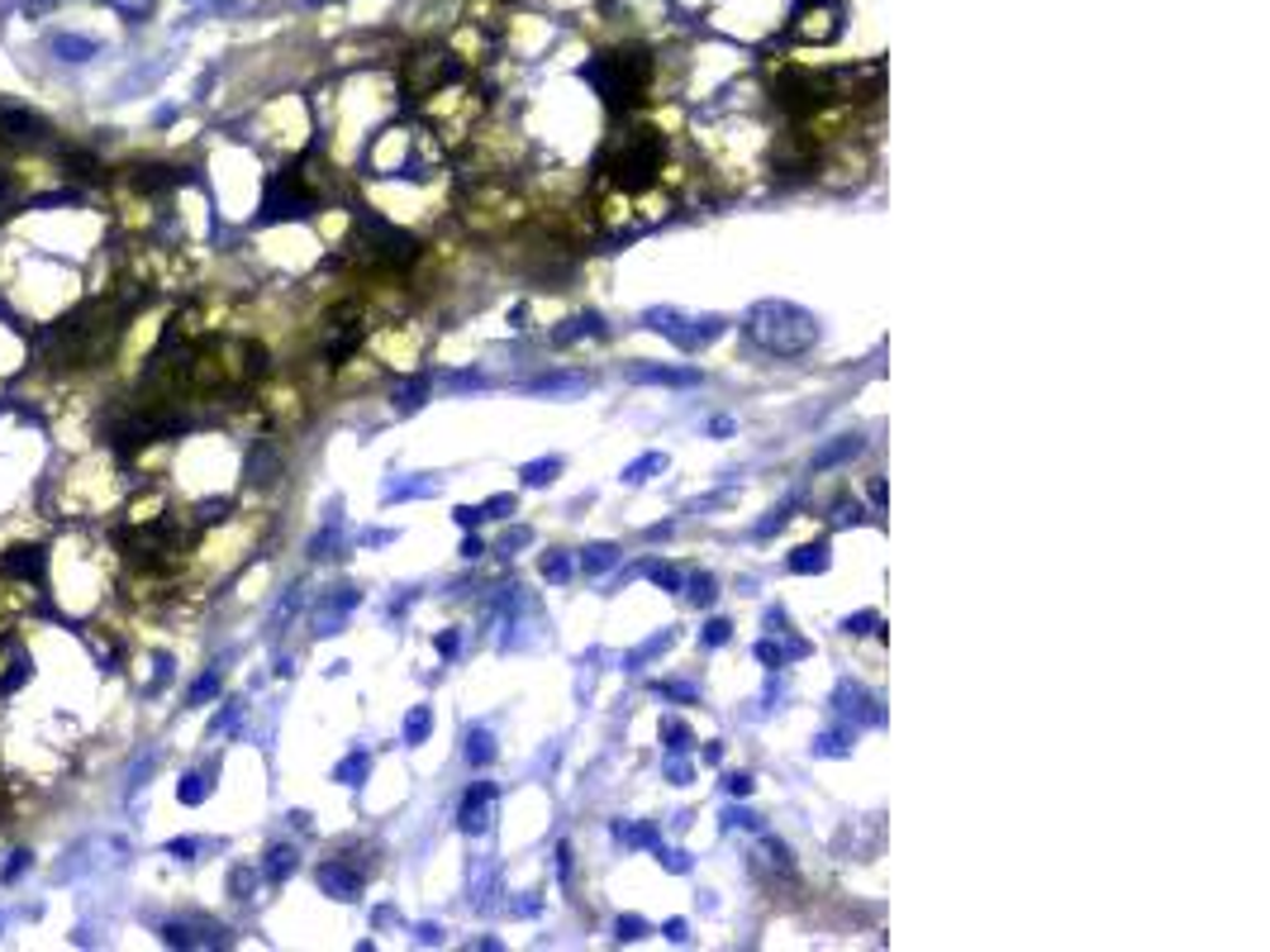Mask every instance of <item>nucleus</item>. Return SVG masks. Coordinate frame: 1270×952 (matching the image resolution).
<instances>
[{"label": "nucleus", "mask_w": 1270, "mask_h": 952, "mask_svg": "<svg viewBox=\"0 0 1270 952\" xmlns=\"http://www.w3.org/2000/svg\"><path fill=\"white\" fill-rule=\"evenodd\" d=\"M205 791H210V786H205V776H196V772L181 776V786H177V795H181L186 805H200V801H205Z\"/></svg>", "instance_id": "e433bc0d"}, {"label": "nucleus", "mask_w": 1270, "mask_h": 952, "mask_svg": "<svg viewBox=\"0 0 1270 952\" xmlns=\"http://www.w3.org/2000/svg\"><path fill=\"white\" fill-rule=\"evenodd\" d=\"M453 386H457V391H467V386H481V372H457V376H453Z\"/></svg>", "instance_id": "4d7b16f0"}, {"label": "nucleus", "mask_w": 1270, "mask_h": 952, "mask_svg": "<svg viewBox=\"0 0 1270 952\" xmlns=\"http://www.w3.org/2000/svg\"><path fill=\"white\" fill-rule=\"evenodd\" d=\"M276 467H281V453H276V448H267V443L253 448V457H248V477L253 481H272Z\"/></svg>", "instance_id": "393cba45"}, {"label": "nucleus", "mask_w": 1270, "mask_h": 952, "mask_svg": "<svg viewBox=\"0 0 1270 952\" xmlns=\"http://www.w3.org/2000/svg\"><path fill=\"white\" fill-rule=\"evenodd\" d=\"M515 915H519V919H528V915H538V900H519V905H515Z\"/></svg>", "instance_id": "680f3d73"}, {"label": "nucleus", "mask_w": 1270, "mask_h": 952, "mask_svg": "<svg viewBox=\"0 0 1270 952\" xmlns=\"http://www.w3.org/2000/svg\"><path fill=\"white\" fill-rule=\"evenodd\" d=\"M685 596H690V606H714V577L710 571H695L690 581H681Z\"/></svg>", "instance_id": "7c9ffc66"}, {"label": "nucleus", "mask_w": 1270, "mask_h": 952, "mask_svg": "<svg viewBox=\"0 0 1270 952\" xmlns=\"http://www.w3.org/2000/svg\"><path fill=\"white\" fill-rule=\"evenodd\" d=\"M320 890L333 900H357V890H362V872H353V867L343 862H324L320 867Z\"/></svg>", "instance_id": "ddd939ff"}, {"label": "nucleus", "mask_w": 1270, "mask_h": 952, "mask_svg": "<svg viewBox=\"0 0 1270 952\" xmlns=\"http://www.w3.org/2000/svg\"><path fill=\"white\" fill-rule=\"evenodd\" d=\"M876 624H880V614L876 610H862V614H852V619H847V633H870Z\"/></svg>", "instance_id": "a18cd8bd"}, {"label": "nucleus", "mask_w": 1270, "mask_h": 952, "mask_svg": "<svg viewBox=\"0 0 1270 952\" xmlns=\"http://www.w3.org/2000/svg\"><path fill=\"white\" fill-rule=\"evenodd\" d=\"M614 562H619V548L614 544H590L586 552H581V571H586V577H600V571H609Z\"/></svg>", "instance_id": "aec40b11"}, {"label": "nucleus", "mask_w": 1270, "mask_h": 952, "mask_svg": "<svg viewBox=\"0 0 1270 952\" xmlns=\"http://www.w3.org/2000/svg\"><path fill=\"white\" fill-rule=\"evenodd\" d=\"M642 324H648L652 334H662V339H671L675 348H685V353L723 334L719 320H685L681 310H648V314H642Z\"/></svg>", "instance_id": "423d86ee"}, {"label": "nucleus", "mask_w": 1270, "mask_h": 952, "mask_svg": "<svg viewBox=\"0 0 1270 952\" xmlns=\"http://www.w3.org/2000/svg\"><path fill=\"white\" fill-rule=\"evenodd\" d=\"M428 729H434V705H414L405 720V743L409 748H419V743L428 739Z\"/></svg>", "instance_id": "4be33fe9"}, {"label": "nucleus", "mask_w": 1270, "mask_h": 952, "mask_svg": "<svg viewBox=\"0 0 1270 952\" xmlns=\"http://www.w3.org/2000/svg\"><path fill=\"white\" fill-rule=\"evenodd\" d=\"M490 805H495V786L490 781H476L467 791V801H462V834H486L490 828Z\"/></svg>", "instance_id": "9b49d317"}, {"label": "nucleus", "mask_w": 1270, "mask_h": 952, "mask_svg": "<svg viewBox=\"0 0 1270 952\" xmlns=\"http://www.w3.org/2000/svg\"><path fill=\"white\" fill-rule=\"evenodd\" d=\"M353 248L362 253V258L381 262V268H405V262H414V258H419V243L409 239L405 229H395V224H386L381 214H372V210H357Z\"/></svg>", "instance_id": "39448f33"}, {"label": "nucleus", "mask_w": 1270, "mask_h": 952, "mask_svg": "<svg viewBox=\"0 0 1270 952\" xmlns=\"http://www.w3.org/2000/svg\"><path fill=\"white\" fill-rule=\"evenodd\" d=\"M652 472H667V457H662V453H648V457H638L633 467H623V481H648Z\"/></svg>", "instance_id": "2f4dec72"}, {"label": "nucleus", "mask_w": 1270, "mask_h": 952, "mask_svg": "<svg viewBox=\"0 0 1270 952\" xmlns=\"http://www.w3.org/2000/svg\"><path fill=\"white\" fill-rule=\"evenodd\" d=\"M614 834H619V838H629V843H638V848H652V843H657V834H652L648 824H638V828H623V824H619V828H614Z\"/></svg>", "instance_id": "79ce46f5"}, {"label": "nucleus", "mask_w": 1270, "mask_h": 952, "mask_svg": "<svg viewBox=\"0 0 1270 952\" xmlns=\"http://www.w3.org/2000/svg\"><path fill=\"white\" fill-rule=\"evenodd\" d=\"M67 167H71V177L100 181V162H96V158H86V152H67Z\"/></svg>", "instance_id": "f704fd0d"}, {"label": "nucleus", "mask_w": 1270, "mask_h": 952, "mask_svg": "<svg viewBox=\"0 0 1270 952\" xmlns=\"http://www.w3.org/2000/svg\"><path fill=\"white\" fill-rule=\"evenodd\" d=\"M542 577H548V581H557V586H561V581L571 577V562L561 558V552H548V558H542Z\"/></svg>", "instance_id": "58836bf2"}, {"label": "nucleus", "mask_w": 1270, "mask_h": 952, "mask_svg": "<svg viewBox=\"0 0 1270 952\" xmlns=\"http://www.w3.org/2000/svg\"><path fill=\"white\" fill-rule=\"evenodd\" d=\"M857 519H862V510H857V500H852V505H847V500H843V505L833 510V525H857Z\"/></svg>", "instance_id": "8fccbe9b"}, {"label": "nucleus", "mask_w": 1270, "mask_h": 952, "mask_svg": "<svg viewBox=\"0 0 1270 952\" xmlns=\"http://www.w3.org/2000/svg\"><path fill=\"white\" fill-rule=\"evenodd\" d=\"M438 652H443V658H453V652H457V633H443V639H438Z\"/></svg>", "instance_id": "bf43d9fd"}, {"label": "nucleus", "mask_w": 1270, "mask_h": 952, "mask_svg": "<svg viewBox=\"0 0 1270 952\" xmlns=\"http://www.w3.org/2000/svg\"><path fill=\"white\" fill-rule=\"evenodd\" d=\"M791 571H828V544H804L791 552Z\"/></svg>", "instance_id": "412c9836"}, {"label": "nucleus", "mask_w": 1270, "mask_h": 952, "mask_svg": "<svg viewBox=\"0 0 1270 952\" xmlns=\"http://www.w3.org/2000/svg\"><path fill=\"white\" fill-rule=\"evenodd\" d=\"M414 938H419V943H443V929H438V924H419Z\"/></svg>", "instance_id": "864d4df0"}, {"label": "nucleus", "mask_w": 1270, "mask_h": 952, "mask_svg": "<svg viewBox=\"0 0 1270 952\" xmlns=\"http://www.w3.org/2000/svg\"><path fill=\"white\" fill-rule=\"evenodd\" d=\"M10 200H15V177H10V172H0V214H10L5 210Z\"/></svg>", "instance_id": "3c124183"}, {"label": "nucleus", "mask_w": 1270, "mask_h": 952, "mask_svg": "<svg viewBox=\"0 0 1270 952\" xmlns=\"http://www.w3.org/2000/svg\"><path fill=\"white\" fill-rule=\"evenodd\" d=\"M791 25H795V34L814 38V44H828V38L843 29V0H795Z\"/></svg>", "instance_id": "1a4fd4ad"}, {"label": "nucleus", "mask_w": 1270, "mask_h": 952, "mask_svg": "<svg viewBox=\"0 0 1270 952\" xmlns=\"http://www.w3.org/2000/svg\"><path fill=\"white\" fill-rule=\"evenodd\" d=\"M453 519H457L462 529H476L486 515H481V505H457V515H453Z\"/></svg>", "instance_id": "de8ad7c7"}, {"label": "nucleus", "mask_w": 1270, "mask_h": 952, "mask_svg": "<svg viewBox=\"0 0 1270 952\" xmlns=\"http://www.w3.org/2000/svg\"><path fill=\"white\" fill-rule=\"evenodd\" d=\"M424 396H428V376H414V382L395 386V409H401V415H409V409L424 405Z\"/></svg>", "instance_id": "a878e982"}, {"label": "nucleus", "mask_w": 1270, "mask_h": 952, "mask_svg": "<svg viewBox=\"0 0 1270 952\" xmlns=\"http://www.w3.org/2000/svg\"><path fill=\"white\" fill-rule=\"evenodd\" d=\"M405 77H409V86L414 91H438V86H447V81L462 77V63H457L453 53H434V48H424V53H414L405 63Z\"/></svg>", "instance_id": "9d476101"}, {"label": "nucleus", "mask_w": 1270, "mask_h": 952, "mask_svg": "<svg viewBox=\"0 0 1270 952\" xmlns=\"http://www.w3.org/2000/svg\"><path fill=\"white\" fill-rule=\"evenodd\" d=\"M119 320H125V310H115V301H86L44 334V348L67 367H96L115 343Z\"/></svg>", "instance_id": "f257e3e1"}, {"label": "nucleus", "mask_w": 1270, "mask_h": 952, "mask_svg": "<svg viewBox=\"0 0 1270 952\" xmlns=\"http://www.w3.org/2000/svg\"><path fill=\"white\" fill-rule=\"evenodd\" d=\"M291 872H295V853H291V848H272V853H267V876H272V882H286Z\"/></svg>", "instance_id": "72a5a7b5"}, {"label": "nucleus", "mask_w": 1270, "mask_h": 952, "mask_svg": "<svg viewBox=\"0 0 1270 952\" xmlns=\"http://www.w3.org/2000/svg\"><path fill=\"white\" fill-rule=\"evenodd\" d=\"M662 739H667V748H671V753H685V748H690V729H685V724H667V729H662Z\"/></svg>", "instance_id": "a19ab883"}, {"label": "nucleus", "mask_w": 1270, "mask_h": 952, "mask_svg": "<svg viewBox=\"0 0 1270 952\" xmlns=\"http://www.w3.org/2000/svg\"><path fill=\"white\" fill-rule=\"evenodd\" d=\"M314 210V196L300 187V177L295 172H281V177L267 181V196H262V224H276V220H305V214Z\"/></svg>", "instance_id": "0eeeda50"}, {"label": "nucleus", "mask_w": 1270, "mask_h": 952, "mask_svg": "<svg viewBox=\"0 0 1270 952\" xmlns=\"http://www.w3.org/2000/svg\"><path fill=\"white\" fill-rule=\"evenodd\" d=\"M629 382H638V386H700V372H695V367H633Z\"/></svg>", "instance_id": "2eb2a0df"}, {"label": "nucleus", "mask_w": 1270, "mask_h": 952, "mask_svg": "<svg viewBox=\"0 0 1270 952\" xmlns=\"http://www.w3.org/2000/svg\"><path fill=\"white\" fill-rule=\"evenodd\" d=\"M667 938H675V943L685 938V924H681V919H671V924H667Z\"/></svg>", "instance_id": "69168bd1"}, {"label": "nucleus", "mask_w": 1270, "mask_h": 952, "mask_svg": "<svg viewBox=\"0 0 1270 952\" xmlns=\"http://www.w3.org/2000/svg\"><path fill=\"white\" fill-rule=\"evenodd\" d=\"M581 334H604V320H600V314H576V320H571L567 329H557L552 339H557V343H571V339H581Z\"/></svg>", "instance_id": "cd10ccee"}, {"label": "nucleus", "mask_w": 1270, "mask_h": 952, "mask_svg": "<svg viewBox=\"0 0 1270 952\" xmlns=\"http://www.w3.org/2000/svg\"><path fill=\"white\" fill-rule=\"evenodd\" d=\"M524 544H534V529H509V534H505V552L509 548H524Z\"/></svg>", "instance_id": "603ef678"}, {"label": "nucleus", "mask_w": 1270, "mask_h": 952, "mask_svg": "<svg viewBox=\"0 0 1270 952\" xmlns=\"http://www.w3.org/2000/svg\"><path fill=\"white\" fill-rule=\"evenodd\" d=\"M662 862H667L671 872H685V867H690V862H685V853H662Z\"/></svg>", "instance_id": "13d9d810"}, {"label": "nucleus", "mask_w": 1270, "mask_h": 952, "mask_svg": "<svg viewBox=\"0 0 1270 952\" xmlns=\"http://www.w3.org/2000/svg\"><path fill=\"white\" fill-rule=\"evenodd\" d=\"M828 100V81L814 77V71H785L776 77V106L791 110V115H809Z\"/></svg>", "instance_id": "6e6552de"}, {"label": "nucleus", "mask_w": 1270, "mask_h": 952, "mask_svg": "<svg viewBox=\"0 0 1270 952\" xmlns=\"http://www.w3.org/2000/svg\"><path fill=\"white\" fill-rule=\"evenodd\" d=\"M642 929H648V924H642V919H638V915H629V919H619V938H623V943H633V938H642Z\"/></svg>", "instance_id": "49530a36"}, {"label": "nucleus", "mask_w": 1270, "mask_h": 952, "mask_svg": "<svg viewBox=\"0 0 1270 952\" xmlns=\"http://www.w3.org/2000/svg\"><path fill=\"white\" fill-rule=\"evenodd\" d=\"M662 162V134H652V129H633V134L614 139L609 148H604L600 158V172H609L614 181H623V187H648L652 172H657Z\"/></svg>", "instance_id": "20e7f679"}, {"label": "nucleus", "mask_w": 1270, "mask_h": 952, "mask_svg": "<svg viewBox=\"0 0 1270 952\" xmlns=\"http://www.w3.org/2000/svg\"><path fill=\"white\" fill-rule=\"evenodd\" d=\"M804 643L795 639V643H771V639H762L756 643V658L766 662V667H785V662H795V658H804Z\"/></svg>", "instance_id": "a211bd4d"}, {"label": "nucleus", "mask_w": 1270, "mask_h": 952, "mask_svg": "<svg viewBox=\"0 0 1270 952\" xmlns=\"http://www.w3.org/2000/svg\"><path fill=\"white\" fill-rule=\"evenodd\" d=\"M862 448H866V438H862V434H837L833 443L818 448L814 463H809V467H814V472H828V467H837V463H847V457H857Z\"/></svg>", "instance_id": "dca6fc26"}, {"label": "nucleus", "mask_w": 1270, "mask_h": 952, "mask_svg": "<svg viewBox=\"0 0 1270 952\" xmlns=\"http://www.w3.org/2000/svg\"><path fill=\"white\" fill-rule=\"evenodd\" d=\"M729 633H733V629H729V619H710V624H704V643H710V648L729 643Z\"/></svg>", "instance_id": "c03bdc74"}, {"label": "nucleus", "mask_w": 1270, "mask_h": 952, "mask_svg": "<svg viewBox=\"0 0 1270 952\" xmlns=\"http://www.w3.org/2000/svg\"><path fill=\"white\" fill-rule=\"evenodd\" d=\"M172 853L186 857V853H196V843H191V838H177V843H172Z\"/></svg>", "instance_id": "0e129e2a"}, {"label": "nucleus", "mask_w": 1270, "mask_h": 952, "mask_svg": "<svg viewBox=\"0 0 1270 952\" xmlns=\"http://www.w3.org/2000/svg\"><path fill=\"white\" fill-rule=\"evenodd\" d=\"M781 525H785V510H771V519H762V525H756V538H766L771 529H781Z\"/></svg>", "instance_id": "5fc2aeb1"}, {"label": "nucleus", "mask_w": 1270, "mask_h": 952, "mask_svg": "<svg viewBox=\"0 0 1270 952\" xmlns=\"http://www.w3.org/2000/svg\"><path fill=\"white\" fill-rule=\"evenodd\" d=\"M467 762L471 767H490V762H495V739H490V729H471L467 733Z\"/></svg>", "instance_id": "5701e85b"}, {"label": "nucleus", "mask_w": 1270, "mask_h": 952, "mask_svg": "<svg viewBox=\"0 0 1270 952\" xmlns=\"http://www.w3.org/2000/svg\"><path fill=\"white\" fill-rule=\"evenodd\" d=\"M710 434H714V438H723V434H733V419H714V424H710Z\"/></svg>", "instance_id": "052dcab7"}, {"label": "nucleus", "mask_w": 1270, "mask_h": 952, "mask_svg": "<svg viewBox=\"0 0 1270 952\" xmlns=\"http://www.w3.org/2000/svg\"><path fill=\"white\" fill-rule=\"evenodd\" d=\"M752 791V776H729V795H747Z\"/></svg>", "instance_id": "6e6d98bb"}, {"label": "nucleus", "mask_w": 1270, "mask_h": 952, "mask_svg": "<svg viewBox=\"0 0 1270 952\" xmlns=\"http://www.w3.org/2000/svg\"><path fill=\"white\" fill-rule=\"evenodd\" d=\"M462 558H467V562H471V558H481V544H476V538H467V544H462Z\"/></svg>", "instance_id": "338daca9"}, {"label": "nucleus", "mask_w": 1270, "mask_h": 952, "mask_svg": "<svg viewBox=\"0 0 1270 952\" xmlns=\"http://www.w3.org/2000/svg\"><path fill=\"white\" fill-rule=\"evenodd\" d=\"M581 81H590L609 106H633V100H642V91H648V81H652V58L638 53V48L600 53L596 63L581 67Z\"/></svg>", "instance_id": "7ed1b4c3"}, {"label": "nucleus", "mask_w": 1270, "mask_h": 952, "mask_svg": "<svg viewBox=\"0 0 1270 952\" xmlns=\"http://www.w3.org/2000/svg\"><path fill=\"white\" fill-rule=\"evenodd\" d=\"M723 824H729V828H733V824H743V828H762V819H756L752 810H729V814H723Z\"/></svg>", "instance_id": "09e8293b"}, {"label": "nucleus", "mask_w": 1270, "mask_h": 952, "mask_svg": "<svg viewBox=\"0 0 1270 952\" xmlns=\"http://www.w3.org/2000/svg\"><path fill=\"white\" fill-rule=\"evenodd\" d=\"M172 181H181V177H167V167H134L139 191H162V187H172Z\"/></svg>", "instance_id": "473e14b6"}, {"label": "nucleus", "mask_w": 1270, "mask_h": 952, "mask_svg": "<svg viewBox=\"0 0 1270 952\" xmlns=\"http://www.w3.org/2000/svg\"><path fill=\"white\" fill-rule=\"evenodd\" d=\"M438 477H419V481H401V486H386V500H409V496H434Z\"/></svg>", "instance_id": "c756f323"}, {"label": "nucleus", "mask_w": 1270, "mask_h": 952, "mask_svg": "<svg viewBox=\"0 0 1270 952\" xmlns=\"http://www.w3.org/2000/svg\"><path fill=\"white\" fill-rule=\"evenodd\" d=\"M561 472V457H542V463H528L524 467V486H552Z\"/></svg>", "instance_id": "c85d7f7f"}, {"label": "nucleus", "mask_w": 1270, "mask_h": 952, "mask_svg": "<svg viewBox=\"0 0 1270 952\" xmlns=\"http://www.w3.org/2000/svg\"><path fill=\"white\" fill-rule=\"evenodd\" d=\"M481 515H486V519H509V515H515V496H509V490L490 496L486 505H481Z\"/></svg>", "instance_id": "c9c22d12"}, {"label": "nucleus", "mask_w": 1270, "mask_h": 952, "mask_svg": "<svg viewBox=\"0 0 1270 952\" xmlns=\"http://www.w3.org/2000/svg\"><path fill=\"white\" fill-rule=\"evenodd\" d=\"M833 705H837V714H847V720H857V724H880V705L870 700V695H866L857 681H843V685H837Z\"/></svg>", "instance_id": "f8f14e48"}, {"label": "nucleus", "mask_w": 1270, "mask_h": 952, "mask_svg": "<svg viewBox=\"0 0 1270 952\" xmlns=\"http://www.w3.org/2000/svg\"><path fill=\"white\" fill-rule=\"evenodd\" d=\"M747 339L776 357H800L818 339V320L791 301H762L747 310Z\"/></svg>", "instance_id": "f03ea898"}, {"label": "nucleus", "mask_w": 1270, "mask_h": 952, "mask_svg": "<svg viewBox=\"0 0 1270 952\" xmlns=\"http://www.w3.org/2000/svg\"><path fill=\"white\" fill-rule=\"evenodd\" d=\"M648 577L657 581L662 591H681V571H675V567H667V562H652V567H648Z\"/></svg>", "instance_id": "ea45409f"}, {"label": "nucleus", "mask_w": 1270, "mask_h": 952, "mask_svg": "<svg viewBox=\"0 0 1270 952\" xmlns=\"http://www.w3.org/2000/svg\"><path fill=\"white\" fill-rule=\"evenodd\" d=\"M219 691V672H210V677H200L196 685H191V705H200V700H210V695Z\"/></svg>", "instance_id": "37998d69"}, {"label": "nucleus", "mask_w": 1270, "mask_h": 952, "mask_svg": "<svg viewBox=\"0 0 1270 952\" xmlns=\"http://www.w3.org/2000/svg\"><path fill=\"white\" fill-rule=\"evenodd\" d=\"M58 53H63L67 63H81V58L96 53V44H86V38H58Z\"/></svg>", "instance_id": "4c0bfd02"}, {"label": "nucleus", "mask_w": 1270, "mask_h": 952, "mask_svg": "<svg viewBox=\"0 0 1270 952\" xmlns=\"http://www.w3.org/2000/svg\"><path fill=\"white\" fill-rule=\"evenodd\" d=\"M367 767H372V757H367V753H353V757H343V762L333 767V781H343V786H362Z\"/></svg>", "instance_id": "bb28decb"}, {"label": "nucleus", "mask_w": 1270, "mask_h": 952, "mask_svg": "<svg viewBox=\"0 0 1270 952\" xmlns=\"http://www.w3.org/2000/svg\"><path fill=\"white\" fill-rule=\"evenodd\" d=\"M852 753V729H828L814 739V757H847Z\"/></svg>", "instance_id": "b1692460"}, {"label": "nucleus", "mask_w": 1270, "mask_h": 952, "mask_svg": "<svg viewBox=\"0 0 1270 952\" xmlns=\"http://www.w3.org/2000/svg\"><path fill=\"white\" fill-rule=\"evenodd\" d=\"M0 129L10 139H44V125L34 115H25V110H0Z\"/></svg>", "instance_id": "6ab92c4d"}, {"label": "nucleus", "mask_w": 1270, "mask_h": 952, "mask_svg": "<svg viewBox=\"0 0 1270 952\" xmlns=\"http://www.w3.org/2000/svg\"><path fill=\"white\" fill-rule=\"evenodd\" d=\"M870 500H876V505H885V481H880V477L870 481Z\"/></svg>", "instance_id": "e2e57ef3"}, {"label": "nucleus", "mask_w": 1270, "mask_h": 952, "mask_svg": "<svg viewBox=\"0 0 1270 952\" xmlns=\"http://www.w3.org/2000/svg\"><path fill=\"white\" fill-rule=\"evenodd\" d=\"M586 372H552V376H542V382H534V396H576V391H586Z\"/></svg>", "instance_id": "f3484780"}, {"label": "nucleus", "mask_w": 1270, "mask_h": 952, "mask_svg": "<svg viewBox=\"0 0 1270 952\" xmlns=\"http://www.w3.org/2000/svg\"><path fill=\"white\" fill-rule=\"evenodd\" d=\"M48 567V552L44 548H10L5 558H0V571L5 577H19V581H38Z\"/></svg>", "instance_id": "4468645a"}]
</instances>
